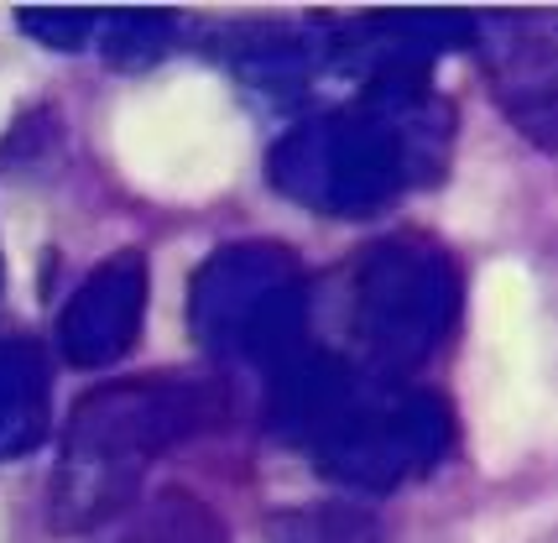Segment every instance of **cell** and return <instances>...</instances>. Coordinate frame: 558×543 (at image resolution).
Masks as SVG:
<instances>
[{"instance_id":"cell-8","label":"cell","mask_w":558,"mask_h":543,"mask_svg":"<svg viewBox=\"0 0 558 543\" xmlns=\"http://www.w3.org/2000/svg\"><path fill=\"white\" fill-rule=\"evenodd\" d=\"M48 355L22 335L0 340V460L26 455L48 439Z\"/></svg>"},{"instance_id":"cell-5","label":"cell","mask_w":558,"mask_h":543,"mask_svg":"<svg viewBox=\"0 0 558 543\" xmlns=\"http://www.w3.org/2000/svg\"><path fill=\"white\" fill-rule=\"evenodd\" d=\"M189 319L209 350L277 371L308 346V277L288 246H225L198 267Z\"/></svg>"},{"instance_id":"cell-11","label":"cell","mask_w":558,"mask_h":543,"mask_svg":"<svg viewBox=\"0 0 558 543\" xmlns=\"http://www.w3.org/2000/svg\"><path fill=\"white\" fill-rule=\"evenodd\" d=\"M95 22L99 16H73V11H63V16H22V26L32 32V37H43L48 48H84V37H95Z\"/></svg>"},{"instance_id":"cell-3","label":"cell","mask_w":558,"mask_h":543,"mask_svg":"<svg viewBox=\"0 0 558 543\" xmlns=\"http://www.w3.org/2000/svg\"><path fill=\"white\" fill-rule=\"evenodd\" d=\"M344 277L350 346L371 376L408 382V371L434 361V350L460 319V267L428 236H387L365 246Z\"/></svg>"},{"instance_id":"cell-9","label":"cell","mask_w":558,"mask_h":543,"mask_svg":"<svg viewBox=\"0 0 558 543\" xmlns=\"http://www.w3.org/2000/svg\"><path fill=\"white\" fill-rule=\"evenodd\" d=\"M95 32H105L110 52H121V58H157L168 48L172 16H157V11H146V16H99Z\"/></svg>"},{"instance_id":"cell-7","label":"cell","mask_w":558,"mask_h":543,"mask_svg":"<svg viewBox=\"0 0 558 543\" xmlns=\"http://www.w3.org/2000/svg\"><path fill=\"white\" fill-rule=\"evenodd\" d=\"M507 116L537 147H554V22L548 16H486L470 26Z\"/></svg>"},{"instance_id":"cell-4","label":"cell","mask_w":558,"mask_h":543,"mask_svg":"<svg viewBox=\"0 0 558 543\" xmlns=\"http://www.w3.org/2000/svg\"><path fill=\"white\" fill-rule=\"evenodd\" d=\"M449 445H454V413L444 397L371 371L355 376L340 408L308 439L318 470L361 492H391L413 475H428L449 455Z\"/></svg>"},{"instance_id":"cell-1","label":"cell","mask_w":558,"mask_h":543,"mask_svg":"<svg viewBox=\"0 0 558 543\" xmlns=\"http://www.w3.org/2000/svg\"><path fill=\"white\" fill-rule=\"evenodd\" d=\"M449 147V110L423 74L365 79L361 99L288 131L271 152V183L324 215H371L408 183L438 178Z\"/></svg>"},{"instance_id":"cell-6","label":"cell","mask_w":558,"mask_h":543,"mask_svg":"<svg viewBox=\"0 0 558 543\" xmlns=\"http://www.w3.org/2000/svg\"><path fill=\"white\" fill-rule=\"evenodd\" d=\"M146 288H151V272H146L142 251L105 256L63 303V319H58L63 361L84 371L116 366L125 350L136 346V335H142Z\"/></svg>"},{"instance_id":"cell-2","label":"cell","mask_w":558,"mask_h":543,"mask_svg":"<svg viewBox=\"0 0 558 543\" xmlns=\"http://www.w3.org/2000/svg\"><path fill=\"white\" fill-rule=\"evenodd\" d=\"M230 419V393L209 376H125L73 402L63 429V466L52 481V528L84 533L121 512L146 466L172 445Z\"/></svg>"},{"instance_id":"cell-10","label":"cell","mask_w":558,"mask_h":543,"mask_svg":"<svg viewBox=\"0 0 558 543\" xmlns=\"http://www.w3.org/2000/svg\"><path fill=\"white\" fill-rule=\"evenodd\" d=\"M288 543H376V522L361 512H308V518H282L277 522Z\"/></svg>"}]
</instances>
